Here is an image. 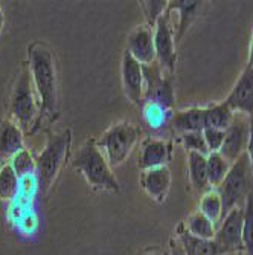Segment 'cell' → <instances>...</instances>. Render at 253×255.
I'll return each instance as SVG.
<instances>
[{
	"label": "cell",
	"mask_w": 253,
	"mask_h": 255,
	"mask_svg": "<svg viewBox=\"0 0 253 255\" xmlns=\"http://www.w3.org/2000/svg\"><path fill=\"white\" fill-rule=\"evenodd\" d=\"M72 145V131L71 128H64L60 133L49 134L48 142H46L43 151L35 159L37 171L35 176L38 179L40 191L48 194L67 160L69 151Z\"/></svg>",
	"instance_id": "4"
},
{
	"label": "cell",
	"mask_w": 253,
	"mask_h": 255,
	"mask_svg": "<svg viewBox=\"0 0 253 255\" xmlns=\"http://www.w3.org/2000/svg\"><path fill=\"white\" fill-rule=\"evenodd\" d=\"M172 145L171 142L165 141V139H156L148 137L144 141L139 156V168L151 170L159 167H167V162L171 159Z\"/></svg>",
	"instance_id": "14"
},
{
	"label": "cell",
	"mask_w": 253,
	"mask_h": 255,
	"mask_svg": "<svg viewBox=\"0 0 253 255\" xmlns=\"http://www.w3.org/2000/svg\"><path fill=\"white\" fill-rule=\"evenodd\" d=\"M181 144L186 148L188 153H198L208 157L209 150L206 145V141L203 137L201 131H191V133H183L181 134Z\"/></svg>",
	"instance_id": "29"
},
{
	"label": "cell",
	"mask_w": 253,
	"mask_h": 255,
	"mask_svg": "<svg viewBox=\"0 0 253 255\" xmlns=\"http://www.w3.org/2000/svg\"><path fill=\"white\" fill-rule=\"evenodd\" d=\"M185 226L195 237L208 239V240H214V237H215V231H217L215 223L211 219L206 217L200 210L192 213L188 217V223H185Z\"/></svg>",
	"instance_id": "24"
},
{
	"label": "cell",
	"mask_w": 253,
	"mask_h": 255,
	"mask_svg": "<svg viewBox=\"0 0 253 255\" xmlns=\"http://www.w3.org/2000/svg\"><path fill=\"white\" fill-rule=\"evenodd\" d=\"M141 136V128L131 123H118L111 126L99 139L96 145L105 154L111 168L122 165L134 150Z\"/></svg>",
	"instance_id": "5"
},
{
	"label": "cell",
	"mask_w": 253,
	"mask_h": 255,
	"mask_svg": "<svg viewBox=\"0 0 253 255\" xmlns=\"http://www.w3.org/2000/svg\"><path fill=\"white\" fill-rule=\"evenodd\" d=\"M247 66L253 67V34H252V40H250V46H249V58H247Z\"/></svg>",
	"instance_id": "37"
},
{
	"label": "cell",
	"mask_w": 253,
	"mask_h": 255,
	"mask_svg": "<svg viewBox=\"0 0 253 255\" xmlns=\"http://www.w3.org/2000/svg\"><path fill=\"white\" fill-rule=\"evenodd\" d=\"M250 118L252 117L235 112L231 126L224 131V142L220 153L229 164H234L243 153H246L250 134Z\"/></svg>",
	"instance_id": "10"
},
{
	"label": "cell",
	"mask_w": 253,
	"mask_h": 255,
	"mask_svg": "<svg viewBox=\"0 0 253 255\" xmlns=\"http://www.w3.org/2000/svg\"><path fill=\"white\" fill-rule=\"evenodd\" d=\"M20 177L12 170L11 164H5L0 168V199L12 202L18 196Z\"/></svg>",
	"instance_id": "25"
},
{
	"label": "cell",
	"mask_w": 253,
	"mask_h": 255,
	"mask_svg": "<svg viewBox=\"0 0 253 255\" xmlns=\"http://www.w3.org/2000/svg\"><path fill=\"white\" fill-rule=\"evenodd\" d=\"M224 103L237 113L253 117V67L246 66Z\"/></svg>",
	"instance_id": "12"
},
{
	"label": "cell",
	"mask_w": 253,
	"mask_h": 255,
	"mask_svg": "<svg viewBox=\"0 0 253 255\" xmlns=\"http://www.w3.org/2000/svg\"><path fill=\"white\" fill-rule=\"evenodd\" d=\"M200 211L208 219H211L215 223V226L218 225V222H221V219H223V202H221V197L215 188H212L211 191L204 193L201 196Z\"/></svg>",
	"instance_id": "27"
},
{
	"label": "cell",
	"mask_w": 253,
	"mask_h": 255,
	"mask_svg": "<svg viewBox=\"0 0 253 255\" xmlns=\"http://www.w3.org/2000/svg\"><path fill=\"white\" fill-rule=\"evenodd\" d=\"M206 165H208V177H209L211 187L217 190L221 185V182L224 180V177L227 176L232 164H229L223 157V154L217 151V153L208 154V157H206Z\"/></svg>",
	"instance_id": "23"
},
{
	"label": "cell",
	"mask_w": 253,
	"mask_h": 255,
	"mask_svg": "<svg viewBox=\"0 0 253 255\" xmlns=\"http://www.w3.org/2000/svg\"><path fill=\"white\" fill-rule=\"evenodd\" d=\"M201 6V2L195 0H177V2H168V11H175L178 14V28L175 40L180 41L191 26L192 20L195 18V14L198 8Z\"/></svg>",
	"instance_id": "20"
},
{
	"label": "cell",
	"mask_w": 253,
	"mask_h": 255,
	"mask_svg": "<svg viewBox=\"0 0 253 255\" xmlns=\"http://www.w3.org/2000/svg\"><path fill=\"white\" fill-rule=\"evenodd\" d=\"M38 226H40V220H38V216L37 213L34 211V208L32 210H29L25 216L21 217V220L17 223V228L18 231L23 234V236H34L37 231H38Z\"/></svg>",
	"instance_id": "33"
},
{
	"label": "cell",
	"mask_w": 253,
	"mask_h": 255,
	"mask_svg": "<svg viewBox=\"0 0 253 255\" xmlns=\"http://www.w3.org/2000/svg\"><path fill=\"white\" fill-rule=\"evenodd\" d=\"M221 254H238L244 251L243 246V208L235 206L229 211L215 231L214 237Z\"/></svg>",
	"instance_id": "8"
},
{
	"label": "cell",
	"mask_w": 253,
	"mask_h": 255,
	"mask_svg": "<svg viewBox=\"0 0 253 255\" xmlns=\"http://www.w3.org/2000/svg\"><path fill=\"white\" fill-rule=\"evenodd\" d=\"M23 148L21 128L12 120L0 123V159H12Z\"/></svg>",
	"instance_id": "17"
},
{
	"label": "cell",
	"mask_w": 253,
	"mask_h": 255,
	"mask_svg": "<svg viewBox=\"0 0 253 255\" xmlns=\"http://www.w3.org/2000/svg\"><path fill=\"white\" fill-rule=\"evenodd\" d=\"M171 126L183 133L203 131L204 130V107H191L172 113Z\"/></svg>",
	"instance_id": "18"
},
{
	"label": "cell",
	"mask_w": 253,
	"mask_h": 255,
	"mask_svg": "<svg viewBox=\"0 0 253 255\" xmlns=\"http://www.w3.org/2000/svg\"><path fill=\"white\" fill-rule=\"evenodd\" d=\"M188 168L189 179L194 190L198 194H204L212 190L209 177H208V165H206V156L198 153H188Z\"/></svg>",
	"instance_id": "19"
},
{
	"label": "cell",
	"mask_w": 253,
	"mask_h": 255,
	"mask_svg": "<svg viewBox=\"0 0 253 255\" xmlns=\"http://www.w3.org/2000/svg\"><path fill=\"white\" fill-rule=\"evenodd\" d=\"M174 29L168 15H162L154 26V48H156V61L168 74H174L177 52Z\"/></svg>",
	"instance_id": "9"
},
{
	"label": "cell",
	"mask_w": 253,
	"mask_h": 255,
	"mask_svg": "<svg viewBox=\"0 0 253 255\" xmlns=\"http://www.w3.org/2000/svg\"><path fill=\"white\" fill-rule=\"evenodd\" d=\"M246 154L250 160V167L253 171V117L250 118V134H249V142L246 147Z\"/></svg>",
	"instance_id": "35"
},
{
	"label": "cell",
	"mask_w": 253,
	"mask_h": 255,
	"mask_svg": "<svg viewBox=\"0 0 253 255\" xmlns=\"http://www.w3.org/2000/svg\"><path fill=\"white\" fill-rule=\"evenodd\" d=\"M29 210H32V202H26L20 197H15L11 205H9V210H8V219L11 220V223L17 225L21 217L25 216Z\"/></svg>",
	"instance_id": "34"
},
{
	"label": "cell",
	"mask_w": 253,
	"mask_h": 255,
	"mask_svg": "<svg viewBox=\"0 0 253 255\" xmlns=\"http://www.w3.org/2000/svg\"><path fill=\"white\" fill-rule=\"evenodd\" d=\"M243 246L244 255H253V193L247 196L243 208Z\"/></svg>",
	"instance_id": "26"
},
{
	"label": "cell",
	"mask_w": 253,
	"mask_h": 255,
	"mask_svg": "<svg viewBox=\"0 0 253 255\" xmlns=\"http://www.w3.org/2000/svg\"><path fill=\"white\" fill-rule=\"evenodd\" d=\"M121 75L125 95L134 103L142 104L144 103V69L142 64L137 63L127 51L122 55L121 63Z\"/></svg>",
	"instance_id": "13"
},
{
	"label": "cell",
	"mask_w": 253,
	"mask_h": 255,
	"mask_svg": "<svg viewBox=\"0 0 253 255\" xmlns=\"http://www.w3.org/2000/svg\"><path fill=\"white\" fill-rule=\"evenodd\" d=\"M169 245H171V254L172 255H185V251H183V248H181V245H180L177 237L171 239Z\"/></svg>",
	"instance_id": "36"
},
{
	"label": "cell",
	"mask_w": 253,
	"mask_h": 255,
	"mask_svg": "<svg viewBox=\"0 0 253 255\" xmlns=\"http://www.w3.org/2000/svg\"><path fill=\"white\" fill-rule=\"evenodd\" d=\"M141 8L145 14L147 26L154 29L157 20L164 15L165 8H168V2L165 0H148V2H141Z\"/></svg>",
	"instance_id": "30"
},
{
	"label": "cell",
	"mask_w": 253,
	"mask_h": 255,
	"mask_svg": "<svg viewBox=\"0 0 253 255\" xmlns=\"http://www.w3.org/2000/svg\"><path fill=\"white\" fill-rule=\"evenodd\" d=\"M3 26H5V15H3V11H2V8H0V32H2Z\"/></svg>",
	"instance_id": "39"
},
{
	"label": "cell",
	"mask_w": 253,
	"mask_h": 255,
	"mask_svg": "<svg viewBox=\"0 0 253 255\" xmlns=\"http://www.w3.org/2000/svg\"><path fill=\"white\" fill-rule=\"evenodd\" d=\"M125 51L142 66L156 63L154 29L147 25L134 28L127 38Z\"/></svg>",
	"instance_id": "11"
},
{
	"label": "cell",
	"mask_w": 253,
	"mask_h": 255,
	"mask_svg": "<svg viewBox=\"0 0 253 255\" xmlns=\"http://www.w3.org/2000/svg\"><path fill=\"white\" fill-rule=\"evenodd\" d=\"M139 255H167V254L160 252V251H157V249H153V251H145V252H142V254H139Z\"/></svg>",
	"instance_id": "38"
},
{
	"label": "cell",
	"mask_w": 253,
	"mask_h": 255,
	"mask_svg": "<svg viewBox=\"0 0 253 255\" xmlns=\"http://www.w3.org/2000/svg\"><path fill=\"white\" fill-rule=\"evenodd\" d=\"M237 255H244V254H243V252H238V254H237Z\"/></svg>",
	"instance_id": "41"
},
{
	"label": "cell",
	"mask_w": 253,
	"mask_h": 255,
	"mask_svg": "<svg viewBox=\"0 0 253 255\" xmlns=\"http://www.w3.org/2000/svg\"><path fill=\"white\" fill-rule=\"evenodd\" d=\"M9 113L12 121L21 128L23 133L29 134L38 126V120L41 117V106L28 64L21 66L15 78L9 101Z\"/></svg>",
	"instance_id": "2"
},
{
	"label": "cell",
	"mask_w": 253,
	"mask_h": 255,
	"mask_svg": "<svg viewBox=\"0 0 253 255\" xmlns=\"http://www.w3.org/2000/svg\"><path fill=\"white\" fill-rule=\"evenodd\" d=\"M201 133H203V137L206 141V145H208L209 153H217L221 150L223 142H224V131L223 130L206 127Z\"/></svg>",
	"instance_id": "32"
},
{
	"label": "cell",
	"mask_w": 253,
	"mask_h": 255,
	"mask_svg": "<svg viewBox=\"0 0 253 255\" xmlns=\"http://www.w3.org/2000/svg\"><path fill=\"white\" fill-rule=\"evenodd\" d=\"M234 115L235 112L224 101L204 107V128L211 127L226 131V128L231 126L234 120Z\"/></svg>",
	"instance_id": "21"
},
{
	"label": "cell",
	"mask_w": 253,
	"mask_h": 255,
	"mask_svg": "<svg viewBox=\"0 0 253 255\" xmlns=\"http://www.w3.org/2000/svg\"><path fill=\"white\" fill-rule=\"evenodd\" d=\"M141 187L150 199L162 203L171 187V171L168 167L144 170L141 174Z\"/></svg>",
	"instance_id": "15"
},
{
	"label": "cell",
	"mask_w": 253,
	"mask_h": 255,
	"mask_svg": "<svg viewBox=\"0 0 253 255\" xmlns=\"http://www.w3.org/2000/svg\"><path fill=\"white\" fill-rule=\"evenodd\" d=\"M253 183V171L250 167V160L246 153H243L234 164L231 165L227 176L217 188L221 202H223V217L250 194V187Z\"/></svg>",
	"instance_id": "6"
},
{
	"label": "cell",
	"mask_w": 253,
	"mask_h": 255,
	"mask_svg": "<svg viewBox=\"0 0 253 255\" xmlns=\"http://www.w3.org/2000/svg\"><path fill=\"white\" fill-rule=\"evenodd\" d=\"M40 190L38 185V179L35 174H29L25 177H20V183H18V196L20 199L26 200V202H34L35 194Z\"/></svg>",
	"instance_id": "31"
},
{
	"label": "cell",
	"mask_w": 253,
	"mask_h": 255,
	"mask_svg": "<svg viewBox=\"0 0 253 255\" xmlns=\"http://www.w3.org/2000/svg\"><path fill=\"white\" fill-rule=\"evenodd\" d=\"M177 239L185 251V255H220L221 251L215 240L200 239L192 236L186 229L185 223H180L177 228Z\"/></svg>",
	"instance_id": "16"
},
{
	"label": "cell",
	"mask_w": 253,
	"mask_h": 255,
	"mask_svg": "<svg viewBox=\"0 0 253 255\" xmlns=\"http://www.w3.org/2000/svg\"><path fill=\"white\" fill-rule=\"evenodd\" d=\"M144 69V103H156L168 110L175 103L172 75L156 63L142 66Z\"/></svg>",
	"instance_id": "7"
},
{
	"label": "cell",
	"mask_w": 253,
	"mask_h": 255,
	"mask_svg": "<svg viewBox=\"0 0 253 255\" xmlns=\"http://www.w3.org/2000/svg\"><path fill=\"white\" fill-rule=\"evenodd\" d=\"M29 71L34 87L40 100L41 112L54 117L58 103V84H57V67L55 58L48 44L34 41L28 48Z\"/></svg>",
	"instance_id": "1"
},
{
	"label": "cell",
	"mask_w": 253,
	"mask_h": 255,
	"mask_svg": "<svg viewBox=\"0 0 253 255\" xmlns=\"http://www.w3.org/2000/svg\"><path fill=\"white\" fill-rule=\"evenodd\" d=\"M9 164H11L12 170L15 171V174L18 177L35 174V171H37V162H35L32 153L28 148H23L15 156H12Z\"/></svg>",
	"instance_id": "28"
},
{
	"label": "cell",
	"mask_w": 253,
	"mask_h": 255,
	"mask_svg": "<svg viewBox=\"0 0 253 255\" xmlns=\"http://www.w3.org/2000/svg\"><path fill=\"white\" fill-rule=\"evenodd\" d=\"M172 118V110H168L156 103H145L142 110V120L148 130L160 131L164 130Z\"/></svg>",
	"instance_id": "22"
},
{
	"label": "cell",
	"mask_w": 253,
	"mask_h": 255,
	"mask_svg": "<svg viewBox=\"0 0 253 255\" xmlns=\"http://www.w3.org/2000/svg\"><path fill=\"white\" fill-rule=\"evenodd\" d=\"M72 167L80 171L87 183L96 191H114L121 190L118 179L108 164L105 154L96 145L95 139L85 141L72 159Z\"/></svg>",
	"instance_id": "3"
},
{
	"label": "cell",
	"mask_w": 253,
	"mask_h": 255,
	"mask_svg": "<svg viewBox=\"0 0 253 255\" xmlns=\"http://www.w3.org/2000/svg\"><path fill=\"white\" fill-rule=\"evenodd\" d=\"M220 255H237V254H234V252H231V254H220Z\"/></svg>",
	"instance_id": "40"
}]
</instances>
